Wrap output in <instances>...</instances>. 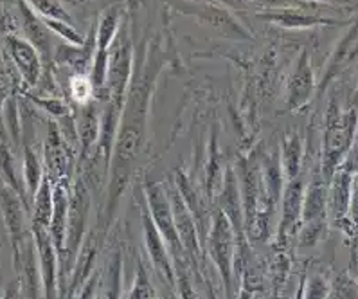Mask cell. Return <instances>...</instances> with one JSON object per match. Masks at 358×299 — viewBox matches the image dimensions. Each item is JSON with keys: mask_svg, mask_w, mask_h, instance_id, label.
Returning <instances> with one entry per match:
<instances>
[{"mask_svg": "<svg viewBox=\"0 0 358 299\" xmlns=\"http://www.w3.org/2000/svg\"><path fill=\"white\" fill-rule=\"evenodd\" d=\"M357 110L351 109L348 112H342L337 102L329 103L328 114H326L324 135H322V160H320V172L328 181V184L335 172L344 162L345 155L350 153L355 134H357Z\"/></svg>", "mask_w": 358, "mask_h": 299, "instance_id": "6da1fadb", "label": "cell"}, {"mask_svg": "<svg viewBox=\"0 0 358 299\" xmlns=\"http://www.w3.org/2000/svg\"><path fill=\"white\" fill-rule=\"evenodd\" d=\"M207 254L215 263L222 283H224L225 298L232 299L234 295V261H236V235L231 222L222 209L213 213L211 228L206 236Z\"/></svg>", "mask_w": 358, "mask_h": 299, "instance_id": "7a4b0ae2", "label": "cell"}, {"mask_svg": "<svg viewBox=\"0 0 358 299\" xmlns=\"http://www.w3.org/2000/svg\"><path fill=\"white\" fill-rule=\"evenodd\" d=\"M144 200H146L148 211H150L153 223H155L162 238H164L166 245H168L173 261L187 260L186 251L182 247L180 236H178L177 225H175L171 202H169L168 191H166L164 186L153 181L146 182V186H144Z\"/></svg>", "mask_w": 358, "mask_h": 299, "instance_id": "3957f363", "label": "cell"}, {"mask_svg": "<svg viewBox=\"0 0 358 299\" xmlns=\"http://www.w3.org/2000/svg\"><path fill=\"white\" fill-rule=\"evenodd\" d=\"M122 20V6H112L101 15L99 27L96 34V51H94L92 71H90V80L94 83L96 92L105 89L106 72H108V58L110 47L115 42L119 33V26Z\"/></svg>", "mask_w": 358, "mask_h": 299, "instance_id": "277c9868", "label": "cell"}, {"mask_svg": "<svg viewBox=\"0 0 358 299\" xmlns=\"http://www.w3.org/2000/svg\"><path fill=\"white\" fill-rule=\"evenodd\" d=\"M0 207H2V216H4L9 240L13 245V260L15 267H17L18 261H20L22 251H24L26 244L33 236L31 225H27L26 218L27 206L17 191L11 190L8 184H2V188H0Z\"/></svg>", "mask_w": 358, "mask_h": 299, "instance_id": "5b68a950", "label": "cell"}, {"mask_svg": "<svg viewBox=\"0 0 358 299\" xmlns=\"http://www.w3.org/2000/svg\"><path fill=\"white\" fill-rule=\"evenodd\" d=\"M166 191H168L169 202H171L173 218H175V225H177L178 236H180L182 247L186 251V258L189 261V265L196 269L200 265V261H202V240H200L196 222H194L193 215H191L186 200L182 198L175 181H173L171 188H166Z\"/></svg>", "mask_w": 358, "mask_h": 299, "instance_id": "8992f818", "label": "cell"}, {"mask_svg": "<svg viewBox=\"0 0 358 299\" xmlns=\"http://www.w3.org/2000/svg\"><path fill=\"white\" fill-rule=\"evenodd\" d=\"M141 222H143V236H144V245H146L148 256L152 265L155 267L157 274L160 276V279L166 283L168 286H177V274H175V263H173V258L169 254V249L166 245L164 238L160 235V231L157 229V225L153 223L152 216H150V211H148L146 200L141 206Z\"/></svg>", "mask_w": 358, "mask_h": 299, "instance_id": "52a82bcc", "label": "cell"}, {"mask_svg": "<svg viewBox=\"0 0 358 299\" xmlns=\"http://www.w3.org/2000/svg\"><path fill=\"white\" fill-rule=\"evenodd\" d=\"M303 204H304V182L303 179H294L285 184L281 197V218L278 223V240L275 245L279 249H288L290 236L295 235L297 228H301L303 220Z\"/></svg>", "mask_w": 358, "mask_h": 299, "instance_id": "ba28073f", "label": "cell"}, {"mask_svg": "<svg viewBox=\"0 0 358 299\" xmlns=\"http://www.w3.org/2000/svg\"><path fill=\"white\" fill-rule=\"evenodd\" d=\"M36 258H38L40 276H42L43 299H59V256L49 231L31 225Z\"/></svg>", "mask_w": 358, "mask_h": 299, "instance_id": "9c48e42d", "label": "cell"}, {"mask_svg": "<svg viewBox=\"0 0 358 299\" xmlns=\"http://www.w3.org/2000/svg\"><path fill=\"white\" fill-rule=\"evenodd\" d=\"M72 153L69 141L65 139L56 123H49L45 143H43V166L45 175L52 182L71 181Z\"/></svg>", "mask_w": 358, "mask_h": 299, "instance_id": "30bf717a", "label": "cell"}, {"mask_svg": "<svg viewBox=\"0 0 358 299\" xmlns=\"http://www.w3.org/2000/svg\"><path fill=\"white\" fill-rule=\"evenodd\" d=\"M6 49L11 58V62L17 67L22 81L26 87H34L42 78L43 72V60L36 47L27 39H22L17 34H8L6 36Z\"/></svg>", "mask_w": 358, "mask_h": 299, "instance_id": "8fae6325", "label": "cell"}, {"mask_svg": "<svg viewBox=\"0 0 358 299\" xmlns=\"http://www.w3.org/2000/svg\"><path fill=\"white\" fill-rule=\"evenodd\" d=\"M355 175L350 168H338L328 184V218L333 225L345 228L350 223V204ZM351 228V225H350Z\"/></svg>", "mask_w": 358, "mask_h": 299, "instance_id": "7c38bea8", "label": "cell"}, {"mask_svg": "<svg viewBox=\"0 0 358 299\" xmlns=\"http://www.w3.org/2000/svg\"><path fill=\"white\" fill-rule=\"evenodd\" d=\"M315 94V74H313L310 55L303 53L295 64L288 81V109L299 110Z\"/></svg>", "mask_w": 358, "mask_h": 299, "instance_id": "4fadbf2b", "label": "cell"}, {"mask_svg": "<svg viewBox=\"0 0 358 299\" xmlns=\"http://www.w3.org/2000/svg\"><path fill=\"white\" fill-rule=\"evenodd\" d=\"M52 218L51 225H49V235L55 244L58 256L62 258L65 251V238H67V223H69V207H71V188H69V181L55 182L52 188Z\"/></svg>", "mask_w": 358, "mask_h": 299, "instance_id": "5bb4252c", "label": "cell"}, {"mask_svg": "<svg viewBox=\"0 0 358 299\" xmlns=\"http://www.w3.org/2000/svg\"><path fill=\"white\" fill-rule=\"evenodd\" d=\"M257 18L272 22L287 29H308L315 26H341L342 22L335 18L317 17V15L304 13L303 8H281V9H268V11H257Z\"/></svg>", "mask_w": 358, "mask_h": 299, "instance_id": "9a60e30c", "label": "cell"}, {"mask_svg": "<svg viewBox=\"0 0 358 299\" xmlns=\"http://www.w3.org/2000/svg\"><path fill=\"white\" fill-rule=\"evenodd\" d=\"M97 261V240L94 232L87 235L83 245H81L80 253H78L76 261H74V269H72L71 278H69L67 285V299H74L80 292L81 286L85 285V281L90 278L96 269Z\"/></svg>", "mask_w": 358, "mask_h": 299, "instance_id": "2e32d148", "label": "cell"}, {"mask_svg": "<svg viewBox=\"0 0 358 299\" xmlns=\"http://www.w3.org/2000/svg\"><path fill=\"white\" fill-rule=\"evenodd\" d=\"M18 4V13L22 18V26H24V33L26 39L36 47V51L42 56L43 64L49 62L51 58V39H49V29L43 24L42 17L38 13H34L31 6L27 4L26 0H17Z\"/></svg>", "mask_w": 358, "mask_h": 299, "instance_id": "e0dca14e", "label": "cell"}, {"mask_svg": "<svg viewBox=\"0 0 358 299\" xmlns=\"http://www.w3.org/2000/svg\"><path fill=\"white\" fill-rule=\"evenodd\" d=\"M76 134L81 153L87 157L96 148V144H99L101 137V112L92 102L80 106V114L76 118Z\"/></svg>", "mask_w": 358, "mask_h": 299, "instance_id": "ac0fdd59", "label": "cell"}, {"mask_svg": "<svg viewBox=\"0 0 358 299\" xmlns=\"http://www.w3.org/2000/svg\"><path fill=\"white\" fill-rule=\"evenodd\" d=\"M303 159H304V144L301 135L292 134L285 137L281 146V168L282 175H285V181H294V179L301 177V172H303Z\"/></svg>", "mask_w": 358, "mask_h": 299, "instance_id": "d6986e66", "label": "cell"}, {"mask_svg": "<svg viewBox=\"0 0 358 299\" xmlns=\"http://www.w3.org/2000/svg\"><path fill=\"white\" fill-rule=\"evenodd\" d=\"M122 288V256L121 253L114 251L106 261L105 270L99 278V292L97 299H121Z\"/></svg>", "mask_w": 358, "mask_h": 299, "instance_id": "ffe728a7", "label": "cell"}, {"mask_svg": "<svg viewBox=\"0 0 358 299\" xmlns=\"http://www.w3.org/2000/svg\"><path fill=\"white\" fill-rule=\"evenodd\" d=\"M52 188H55V182L45 175L42 184H40L38 191H36V195L33 197L31 225H34V228L49 229V225H51L52 207H55V202H52Z\"/></svg>", "mask_w": 358, "mask_h": 299, "instance_id": "44dd1931", "label": "cell"}, {"mask_svg": "<svg viewBox=\"0 0 358 299\" xmlns=\"http://www.w3.org/2000/svg\"><path fill=\"white\" fill-rule=\"evenodd\" d=\"M43 177H45L43 159H40V155L33 146L26 144L24 146V160H22V182H24L26 193L29 195L31 200H33V197L38 191Z\"/></svg>", "mask_w": 358, "mask_h": 299, "instance_id": "7402d4cb", "label": "cell"}, {"mask_svg": "<svg viewBox=\"0 0 358 299\" xmlns=\"http://www.w3.org/2000/svg\"><path fill=\"white\" fill-rule=\"evenodd\" d=\"M232 9H281V8H313L304 6V0H216Z\"/></svg>", "mask_w": 358, "mask_h": 299, "instance_id": "603a6c76", "label": "cell"}, {"mask_svg": "<svg viewBox=\"0 0 358 299\" xmlns=\"http://www.w3.org/2000/svg\"><path fill=\"white\" fill-rule=\"evenodd\" d=\"M128 299H159L155 286L150 279V274H148V270L144 269L141 261L137 263V269H135L134 285L128 292Z\"/></svg>", "mask_w": 358, "mask_h": 299, "instance_id": "cb8c5ba5", "label": "cell"}, {"mask_svg": "<svg viewBox=\"0 0 358 299\" xmlns=\"http://www.w3.org/2000/svg\"><path fill=\"white\" fill-rule=\"evenodd\" d=\"M175 263V274H177V291L180 299H206L199 291L194 283L191 281V276L187 272V263L189 261H173Z\"/></svg>", "mask_w": 358, "mask_h": 299, "instance_id": "d4e9b609", "label": "cell"}, {"mask_svg": "<svg viewBox=\"0 0 358 299\" xmlns=\"http://www.w3.org/2000/svg\"><path fill=\"white\" fill-rule=\"evenodd\" d=\"M42 20L47 26V29L51 31V33L58 34V36H62V39H64L65 42L71 43V46L80 47L85 43L83 34H81L78 29H74L71 22L56 20V18H42Z\"/></svg>", "mask_w": 358, "mask_h": 299, "instance_id": "484cf974", "label": "cell"}, {"mask_svg": "<svg viewBox=\"0 0 358 299\" xmlns=\"http://www.w3.org/2000/svg\"><path fill=\"white\" fill-rule=\"evenodd\" d=\"M34 13H38L42 18H56V20L71 22V15L58 0H26Z\"/></svg>", "mask_w": 358, "mask_h": 299, "instance_id": "4316f807", "label": "cell"}, {"mask_svg": "<svg viewBox=\"0 0 358 299\" xmlns=\"http://www.w3.org/2000/svg\"><path fill=\"white\" fill-rule=\"evenodd\" d=\"M94 92H96V89H94V83L92 80H90V76H85V74H76V76H72L71 96L78 106H83L87 105V103H90Z\"/></svg>", "mask_w": 358, "mask_h": 299, "instance_id": "83f0119b", "label": "cell"}, {"mask_svg": "<svg viewBox=\"0 0 358 299\" xmlns=\"http://www.w3.org/2000/svg\"><path fill=\"white\" fill-rule=\"evenodd\" d=\"M331 285L322 274H315L312 278H306L304 283V299H329Z\"/></svg>", "mask_w": 358, "mask_h": 299, "instance_id": "f1b7e54d", "label": "cell"}, {"mask_svg": "<svg viewBox=\"0 0 358 299\" xmlns=\"http://www.w3.org/2000/svg\"><path fill=\"white\" fill-rule=\"evenodd\" d=\"M29 99L33 103H36L40 109H43L45 112H49L52 118H56V119L69 118V106L65 105L62 99H58V97H34V96H29Z\"/></svg>", "mask_w": 358, "mask_h": 299, "instance_id": "f546056e", "label": "cell"}, {"mask_svg": "<svg viewBox=\"0 0 358 299\" xmlns=\"http://www.w3.org/2000/svg\"><path fill=\"white\" fill-rule=\"evenodd\" d=\"M331 295H335V299H358V288L350 278L341 276L337 278L335 286H331Z\"/></svg>", "mask_w": 358, "mask_h": 299, "instance_id": "4dcf8cb0", "label": "cell"}, {"mask_svg": "<svg viewBox=\"0 0 358 299\" xmlns=\"http://www.w3.org/2000/svg\"><path fill=\"white\" fill-rule=\"evenodd\" d=\"M99 278H101V272H94L92 276L85 281V285L80 288L76 299H97V292H99Z\"/></svg>", "mask_w": 358, "mask_h": 299, "instance_id": "1f68e13d", "label": "cell"}, {"mask_svg": "<svg viewBox=\"0 0 358 299\" xmlns=\"http://www.w3.org/2000/svg\"><path fill=\"white\" fill-rule=\"evenodd\" d=\"M350 225L351 231L358 232V175L353 181V193H351L350 204Z\"/></svg>", "mask_w": 358, "mask_h": 299, "instance_id": "d6a6232c", "label": "cell"}, {"mask_svg": "<svg viewBox=\"0 0 358 299\" xmlns=\"http://www.w3.org/2000/svg\"><path fill=\"white\" fill-rule=\"evenodd\" d=\"M20 292H22V283H20V278L17 279V281L9 283L8 288L4 291V295L0 299H20Z\"/></svg>", "mask_w": 358, "mask_h": 299, "instance_id": "836d02e7", "label": "cell"}, {"mask_svg": "<svg viewBox=\"0 0 358 299\" xmlns=\"http://www.w3.org/2000/svg\"><path fill=\"white\" fill-rule=\"evenodd\" d=\"M312 4H329V6H351L355 0H310Z\"/></svg>", "mask_w": 358, "mask_h": 299, "instance_id": "e575fe53", "label": "cell"}, {"mask_svg": "<svg viewBox=\"0 0 358 299\" xmlns=\"http://www.w3.org/2000/svg\"><path fill=\"white\" fill-rule=\"evenodd\" d=\"M252 294H254L252 291H249V288H243V291L238 294L236 299H252Z\"/></svg>", "mask_w": 358, "mask_h": 299, "instance_id": "d590c367", "label": "cell"}]
</instances>
